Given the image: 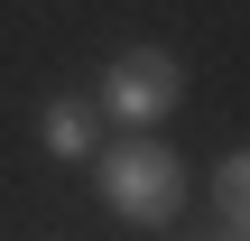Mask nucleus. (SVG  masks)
Returning <instances> with one entry per match:
<instances>
[{
	"label": "nucleus",
	"mask_w": 250,
	"mask_h": 241,
	"mask_svg": "<svg viewBox=\"0 0 250 241\" xmlns=\"http://www.w3.org/2000/svg\"><path fill=\"white\" fill-rule=\"evenodd\" d=\"M176 102H186V74H176L167 46H121V56H111V74H102V111H121V121H167Z\"/></svg>",
	"instance_id": "f03ea898"
},
{
	"label": "nucleus",
	"mask_w": 250,
	"mask_h": 241,
	"mask_svg": "<svg viewBox=\"0 0 250 241\" xmlns=\"http://www.w3.org/2000/svg\"><path fill=\"white\" fill-rule=\"evenodd\" d=\"M46 149L56 158H93V111L83 102H46Z\"/></svg>",
	"instance_id": "20e7f679"
},
{
	"label": "nucleus",
	"mask_w": 250,
	"mask_h": 241,
	"mask_svg": "<svg viewBox=\"0 0 250 241\" xmlns=\"http://www.w3.org/2000/svg\"><path fill=\"white\" fill-rule=\"evenodd\" d=\"M93 158H102V204H111L121 223L158 232V223L186 214V167H176V149H158V139H121V149H93Z\"/></svg>",
	"instance_id": "f257e3e1"
},
{
	"label": "nucleus",
	"mask_w": 250,
	"mask_h": 241,
	"mask_svg": "<svg viewBox=\"0 0 250 241\" xmlns=\"http://www.w3.org/2000/svg\"><path fill=\"white\" fill-rule=\"evenodd\" d=\"M213 232H250V167L241 158H223V176H213Z\"/></svg>",
	"instance_id": "7ed1b4c3"
}]
</instances>
